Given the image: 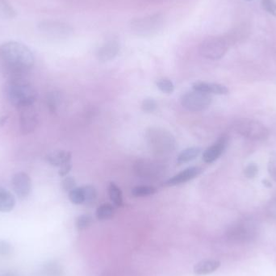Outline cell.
I'll list each match as a JSON object with an SVG mask.
<instances>
[{
	"label": "cell",
	"instance_id": "25",
	"mask_svg": "<svg viewBox=\"0 0 276 276\" xmlns=\"http://www.w3.org/2000/svg\"><path fill=\"white\" fill-rule=\"evenodd\" d=\"M69 199L73 204H77V205L84 204L85 197L83 194V187H75V189L70 191L69 192Z\"/></svg>",
	"mask_w": 276,
	"mask_h": 276
},
{
	"label": "cell",
	"instance_id": "6",
	"mask_svg": "<svg viewBox=\"0 0 276 276\" xmlns=\"http://www.w3.org/2000/svg\"><path fill=\"white\" fill-rule=\"evenodd\" d=\"M230 47V40L222 36L208 37L200 44L199 51L204 58L219 60L223 58Z\"/></svg>",
	"mask_w": 276,
	"mask_h": 276
},
{
	"label": "cell",
	"instance_id": "35",
	"mask_svg": "<svg viewBox=\"0 0 276 276\" xmlns=\"http://www.w3.org/2000/svg\"><path fill=\"white\" fill-rule=\"evenodd\" d=\"M60 169L58 170V174L60 176L65 177L70 173V170L72 169V164L70 162L64 164L62 166H59Z\"/></svg>",
	"mask_w": 276,
	"mask_h": 276
},
{
	"label": "cell",
	"instance_id": "1",
	"mask_svg": "<svg viewBox=\"0 0 276 276\" xmlns=\"http://www.w3.org/2000/svg\"><path fill=\"white\" fill-rule=\"evenodd\" d=\"M34 63L33 53L21 43L9 41L0 45V70L8 80L21 79Z\"/></svg>",
	"mask_w": 276,
	"mask_h": 276
},
{
	"label": "cell",
	"instance_id": "32",
	"mask_svg": "<svg viewBox=\"0 0 276 276\" xmlns=\"http://www.w3.org/2000/svg\"><path fill=\"white\" fill-rule=\"evenodd\" d=\"M259 172V168L255 163L249 164L244 170V174L248 178H255Z\"/></svg>",
	"mask_w": 276,
	"mask_h": 276
},
{
	"label": "cell",
	"instance_id": "2",
	"mask_svg": "<svg viewBox=\"0 0 276 276\" xmlns=\"http://www.w3.org/2000/svg\"><path fill=\"white\" fill-rule=\"evenodd\" d=\"M4 93L10 104L19 109L32 106L37 97L34 87L23 78L9 79L4 86Z\"/></svg>",
	"mask_w": 276,
	"mask_h": 276
},
{
	"label": "cell",
	"instance_id": "4",
	"mask_svg": "<svg viewBox=\"0 0 276 276\" xmlns=\"http://www.w3.org/2000/svg\"><path fill=\"white\" fill-rule=\"evenodd\" d=\"M233 128L239 135L250 140H264L269 134L268 129L263 124L248 118H242L234 121Z\"/></svg>",
	"mask_w": 276,
	"mask_h": 276
},
{
	"label": "cell",
	"instance_id": "21",
	"mask_svg": "<svg viewBox=\"0 0 276 276\" xmlns=\"http://www.w3.org/2000/svg\"><path fill=\"white\" fill-rule=\"evenodd\" d=\"M115 214V208L110 204H104L100 205L96 210V217L100 221L109 220Z\"/></svg>",
	"mask_w": 276,
	"mask_h": 276
},
{
	"label": "cell",
	"instance_id": "29",
	"mask_svg": "<svg viewBox=\"0 0 276 276\" xmlns=\"http://www.w3.org/2000/svg\"><path fill=\"white\" fill-rule=\"evenodd\" d=\"M157 103L153 99H145L141 104V109L147 113H153L157 109Z\"/></svg>",
	"mask_w": 276,
	"mask_h": 276
},
{
	"label": "cell",
	"instance_id": "3",
	"mask_svg": "<svg viewBox=\"0 0 276 276\" xmlns=\"http://www.w3.org/2000/svg\"><path fill=\"white\" fill-rule=\"evenodd\" d=\"M145 139L150 150L157 155L172 153L176 146V140L172 134L162 128H149L145 133Z\"/></svg>",
	"mask_w": 276,
	"mask_h": 276
},
{
	"label": "cell",
	"instance_id": "14",
	"mask_svg": "<svg viewBox=\"0 0 276 276\" xmlns=\"http://www.w3.org/2000/svg\"><path fill=\"white\" fill-rule=\"evenodd\" d=\"M119 51V43L117 40H109L100 47L97 53V58L100 62H109L117 57Z\"/></svg>",
	"mask_w": 276,
	"mask_h": 276
},
{
	"label": "cell",
	"instance_id": "15",
	"mask_svg": "<svg viewBox=\"0 0 276 276\" xmlns=\"http://www.w3.org/2000/svg\"><path fill=\"white\" fill-rule=\"evenodd\" d=\"M194 91L204 92L215 95H226L229 92L227 87L218 83H208L204 82H197L192 85Z\"/></svg>",
	"mask_w": 276,
	"mask_h": 276
},
{
	"label": "cell",
	"instance_id": "12",
	"mask_svg": "<svg viewBox=\"0 0 276 276\" xmlns=\"http://www.w3.org/2000/svg\"><path fill=\"white\" fill-rule=\"evenodd\" d=\"M202 171L203 170L199 166H191V167L187 168L183 171L175 174L172 178L168 179L165 185L168 187H173L176 185L183 184V183H187L188 181L192 180L194 178L199 176Z\"/></svg>",
	"mask_w": 276,
	"mask_h": 276
},
{
	"label": "cell",
	"instance_id": "36",
	"mask_svg": "<svg viewBox=\"0 0 276 276\" xmlns=\"http://www.w3.org/2000/svg\"><path fill=\"white\" fill-rule=\"evenodd\" d=\"M268 213L272 217H276V200L271 202L268 207Z\"/></svg>",
	"mask_w": 276,
	"mask_h": 276
},
{
	"label": "cell",
	"instance_id": "7",
	"mask_svg": "<svg viewBox=\"0 0 276 276\" xmlns=\"http://www.w3.org/2000/svg\"><path fill=\"white\" fill-rule=\"evenodd\" d=\"M226 237L230 242L236 243L251 242L256 237V227L251 221H241L228 229Z\"/></svg>",
	"mask_w": 276,
	"mask_h": 276
},
{
	"label": "cell",
	"instance_id": "20",
	"mask_svg": "<svg viewBox=\"0 0 276 276\" xmlns=\"http://www.w3.org/2000/svg\"><path fill=\"white\" fill-rule=\"evenodd\" d=\"M109 194L110 200H112L114 205L117 207L123 206V197H122V191L115 183L111 182L109 185Z\"/></svg>",
	"mask_w": 276,
	"mask_h": 276
},
{
	"label": "cell",
	"instance_id": "24",
	"mask_svg": "<svg viewBox=\"0 0 276 276\" xmlns=\"http://www.w3.org/2000/svg\"><path fill=\"white\" fill-rule=\"evenodd\" d=\"M156 192H157V188L153 186H137L132 189L133 196L135 197L152 196Z\"/></svg>",
	"mask_w": 276,
	"mask_h": 276
},
{
	"label": "cell",
	"instance_id": "8",
	"mask_svg": "<svg viewBox=\"0 0 276 276\" xmlns=\"http://www.w3.org/2000/svg\"><path fill=\"white\" fill-rule=\"evenodd\" d=\"M40 34L53 39L67 38L74 33L72 27L63 22L44 20L37 24Z\"/></svg>",
	"mask_w": 276,
	"mask_h": 276
},
{
	"label": "cell",
	"instance_id": "9",
	"mask_svg": "<svg viewBox=\"0 0 276 276\" xmlns=\"http://www.w3.org/2000/svg\"><path fill=\"white\" fill-rule=\"evenodd\" d=\"M212 97L209 94L192 91L187 92L181 96V104L185 109L189 112L197 113L204 110L212 103Z\"/></svg>",
	"mask_w": 276,
	"mask_h": 276
},
{
	"label": "cell",
	"instance_id": "23",
	"mask_svg": "<svg viewBox=\"0 0 276 276\" xmlns=\"http://www.w3.org/2000/svg\"><path fill=\"white\" fill-rule=\"evenodd\" d=\"M61 102L59 93L56 92H49L46 96V104L50 113H54L58 110Z\"/></svg>",
	"mask_w": 276,
	"mask_h": 276
},
{
	"label": "cell",
	"instance_id": "19",
	"mask_svg": "<svg viewBox=\"0 0 276 276\" xmlns=\"http://www.w3.org/2000/svg\"><path fill=\"white\" fill-rule=\"evenodd\" d=\"M201 153V149L199 147H190L187 149L182 151L178 157H177V162L178 164H183L189 162L195 159Z\"/></svg>",
	"mask_w": 276,
	"mask_h": 276
},
{
	"label": "cell",
	"instance_id": "38",
	"mask_svg": "<svg viewBox=\"0 0 276 276\" xmlns=\"http://www.w3.org/2000/svg\"><path fill=\"white\" fill-rule=\"evenodd\" d=\"M247 1H251V0H247Z\"/></svg>",
	"mask_w": 276,
	"mask_h": 276
},
{
	"label": "cell",
	"instance_id": "11",
	"mask_svg": "<svg viewBox=\"0 0 276 276\" xmlns=\"http://www.w3.org/2000/svg\"><path fill=\"white\" fill-rule=\"evenodd\" d=\"M11 186L18 197L25 199L32 190V181L28 174L18 172L11 178Z\"/></svg>",
	"mask_w": 276,
	"mask_h": 276
},
{
	"label": "cell",
	"instance_id": "26",
	"mask_svg": "<svg viewBox=\"0 0 276 276\" xmlns=\"http://www.w3.org/2000/svg\"><path fill=\"white\" fill-rule=\"evenodd\" d=\"M83 194L85 197V202L87 204H93L97 198V191L96 188L92 185H86L83 187Z\"/></svg>",
	"mask_w": 276,
	"mask_h": 276
},
{
	"label": "cell",
	"instance_id": "33",
	"mask_svg": "<svg viewBox=\"0 0 276 276\" xmlns=\"http://www.w3.org/2000/svg\"><path fill=\"white\" fill-rule=\"evenodd\" d=\"M12 251L11 245L6 241L0 240V256H6Z\"/></svg>",
	"mask_w": 276,
	"mask_h": 276
},
{
	"label": "cell",
	"instance_id": "17",
	"mask_svg": "<svg viewBox=\"0 0 276 276\" xmlns=\"http://www.w3.org/2000/svg\"><path fill=\"white\" fill-rule=\"evenodd\" d=\"M71 160V153L68 151H53L46 156V161L50 165L54 166H61L64 164L70 162Z\"/></svg>",
	"mask_w": 276,
	"mask_h": 276
},
{
	"label": "cell",
	"instance_id": "16",
	"mask_svg": "<svg viewBox=\"0 0 276 276\" xmlns=\"http://www.w3.org/2000/svg\"><path fill=\"white\" fill-rule=\"evenodd\" d=\"M221 265V262L216 259L202 260L194 267V273L197 276H206L216 272Z\"/></svg>",
	"mask_w": 276,
	"mask_h": 276
},
{
	"label": "cell",
	"instance_id": "13",
	"mask_svg": "<svg viewBox=\"0 0 276 276\" xmlns=\"http://www.w3.org/2000/svg\"><path fill=\"white\" fill-rule=\"evenodd\" d=\"M227 142V137H221L214 144H212L209 148L204 151L203 153V160L206 163H212L216 161L223 153Z\"/></svg>",
	"mask_w": 276,
	"mask_h": 276
},
{
	"label": "cell",
	"instance_id": "30",
	"mask_svg": "<svg viewBox=\"0 0 276 276\" xmlns=\"http://www.w3.org/2000/svg\"><path fill=\"white\" fill-rule=\"evenodd\" d=\"M75 185H76L75 179L73 177H66L62 182V187L64 191H69V192L75 189Z\"/></svg>",
	"mask_w": 276,
	"mask_h": 276
},
{
	"label": "cell",
	"instance_id": "27",
	"mask_svg": "<svg viewBox=\"0 0 276 276\" xmlns=\"http://www.w3.org/2000/svg\"><path fill=\"white\" fill-rule=\"evenodd\" d=\"M157 87L163 93L171 94L174 91V85L172 81L166 78L157 81Z\"/></svg>",
	"mask_w": 276,
	"mask_h": 276
},
{
	"label": "cell",
	"instance_id": "18",
	"mask_svg": "<svg viewBox=\"0 0 276 276\" xmlns=\"http://www.w3.org/2000/svg\"><path fill=\"white\" fill-rule=\"evenodd\" d=\"M15 206V197L3 187H0V212L9 213Z\"/></svg>",
	"mask_w": 276,
	"mask_h": 276
},
{
	"label": "cell",
	"instance_id": "22",
	"mask_svg": "<svg viewBox=\"0 0 276 276\" xmlns=\"http://www.w3.org/2000/svg\"><path fill=\"white\" fill-rule=\"evenodd\" d=\"M16 16V11L6 0H0V19H11Z\"/></svg>",
	"mask_w": 276,
	"mask_h": 276
},
{
	"label": "cell",
	"instance_id": "5",
	"mask_svg": "<svg viewBox=\"0 0 276 276\" xmlns=\"http://www.w3.org/2000/svg\"><path fill=\"white\" fill-rule=\"evenodd\" d=\"M164 17L161 14L149 15L146 17L134 19L131 23V29L139 36H152L158 33L163 28Z\"/></svg>",
	"mask_w": 276,
	"mask_h": 276
},
{
	"label": "cell",
	"instance_id": "37",
	"mask_svg": "<svg viewBox=\"0 0 276 276\" xmlns=\"http://www.w3.org/2000/svg\"><path fill=\"white\" fill-rule=\"evenodd\" d=\"M8 117L7 115L0 116V127L4 126L7 120H8Z\"/></svg>",
	"mask_w": 276,
	"mask_h": 276
},
{
	"label": "cell",
	"instance_id": "10",
	"mask_svg": "<svg viewBox=\"0 0 276 276\" xmlns=\"http://www.w3.org/2000/svg\"><path fill=\"white\" fill-rule=\"evenodd\" d=\"M21 113L19 116L20 131L23 134H29L36 130L38 124V117L34 108L32 106L26 107L20 109Z\"/></svg>",
	"mask_w": 276,
	"mask_h": 276
},
{
	"label": "cell",
	"instance_id": "34",
	"mask_svg": "<svg viewBox=\"0 0 276 276\" xmlns=\"http://www.w3.org/2000/svg\"><path fill=\"white\" fill-rule=\"evenodd\" d=\"M268 170L272 178L276 181V157H272L268 164Z\"/></svg>",
	"mask_w": 276,
	"mask_h": 276
},
{
	"label": "cell",
	"instance_id": "31",
	"mask_svg": "<svg viewBox=\"0 0 276 276\" xmlns=\"http://www.w3.org/2000/svg\"><path fill=\"white\" fill-rule=\"evenodd\" d=\"M262 5L266 11L276 16V3L274 0H262Z\"/></svg>",
	"mask_w": 276,
	"mask_h": 276
},
{
	"label": "cell",
	"instance_id": "28",
	"mask_svg": "<svg viewBox=\"0 0 276 276\" xmlns=\"http://www.w3.org/2000/svg\"><path fill=\"white\" fill-rule=\"evenodd\" d=\"M92 221H93V219H92V216L88 214L81 215L76 219L75 225H76L77 229L79 230H86L89 227L90 225H92Z\"/></svg>",
	"mask_w": 276,
	"mask_h": 276
}]
</instances>
